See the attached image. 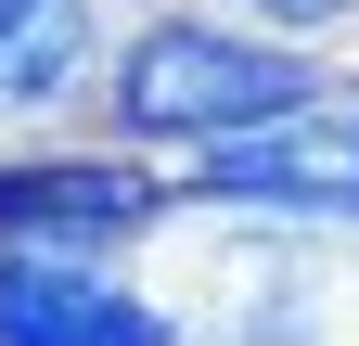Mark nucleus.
Wrapping results in <instances>:
<instances>
[{"label": "nucleus", "mask_w": 359, "mask_h": 346, "mask_svg": "<svg viewBox=\"0 0 359 346\" xmlns=\"http://www.w3.org/2000/svg\"><path fill=\"white\" fill-rule=\"evenodd\" d=\"M218 193H269V205H359V116H269V141H218L205 154Z\"/></svg>", "instance_id": "7ed1b4c3"}, {"label": "nucleus", "mask_w": 359, "mask_h": 346, "mask_svg": "<svg viewBox=\"0 0 359 346\" xmlns=\"http://www.w3.org/2000/svg\"><path fill=\"white\" fill-rule=\"evenodd\" d=\"M77 77V0H26V52H0V90H52Z\"/></svg>", "instance_id": "39448f33"}, {"label": "nucleus", "mask_w": 359, "mask_h": 346, "mask_svg": "<svg viewBox=\"0 0 359 346\" xmlns=\"http://www.w3.org/2000/svg\"><path fill=\"white\" fill-rule=\"evenodd\" d=\"M0 346H167V321L65 256H0Z\"/></svg>", "instance_id": "f03ea898"}, {"label": "nucleus", "mask_w": 359, "mask_h": 346, "mask_svg": "<svg viewBox=\"0 0 359 346\" xmlns=\"http://www.w3.org/2000/svg\"><path fill=\"white\" fill-rule=\"evenodd\" d=\"M13 13H26V0H0V39H13Z\"/></svg>", "instance_id": "0eeeda50"}, {"label": "nucleus", "mask_w": 359, "mask_h": 346, "mask_svg": "<svg viewBox=\"0 0 359 346\" xmlns=\"http://www.w3.org/2000/svg\"><path fill=\"white\" fill-rule=\"evenodd\" d=\"M0 219H65V231H116V219H142V180H0Z\"/></svg>", "instance_id": "20e7f679"}, {"label": "nucleus", "mask_w": 359, "mask_h": 346, "mask_svg": "<svg viewBox=\"0 0 359 346\" xmlns=\"http://www.w3.org/2000/svg\"><path fill=\"white\" fill-rule=\"evenodd\" d=\"M308 103L295 52H244V39L205 26H154L142 64H128V128H167V141H231V128H269Z\"/></svg>", "instance_id": "f257e3e1"}, {"label": "nucleus", "mask_w": 359, "mask_h": 346, "mask_svg": "<svg viewBox=\"0 0 359 346\" xmlns=\"http://www.w3.org/2000/svg\"><path fill=\"white\" fill-rule=\"evenodd\" d=\"M269 13H295V26H308V13H346V0H269Z\"/></svg>", "instance_id": "423d86ee"}]
</instances>
